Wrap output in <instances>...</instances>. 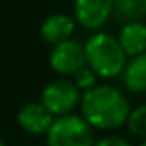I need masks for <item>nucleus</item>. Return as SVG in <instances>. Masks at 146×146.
<instances>
[{
    "label": "nucleus",
    "mask_w": 146,
    "mask_h": 146,
    "mask_svg": "<svg viewBox=\"0 0 146 146\" xmlns=\"http://www.w3.org/2000/svg\"><path fill=\"white\" fill-rule=\"evenodd\" d=\"M117 39L120 46L124 48L128 57H135L141 54H146V22H126L120 24L117 33Z\"/></svg>",
    "instance_id": "obj_9"
},
{
    "label": "nucleus",
    "mask_w": 146,
    "mask_h": 146,
    "mask_svg": "<svg viewBox=\"0 0 146 146\" xmlns=\"http://www.w3.org/2000/svg\"><path fill=\"white\" fill-rule=\"evenodd\" d=\"M72 82L76 83V87H78L82 93H85V91H89V89H93V87L98 85L100 78L91 70L89 67H83L82 70H78L74 76H72Z\"/></svg>",
    "instance_id": "obj_13"
},
{
    "label": "nucleus",
    "mask_w": 146,
    "mask_h": 146,
    "mask_svg": "<svg viewBox=\"0 0 146 146\" xmlns=\"http://www.w3.org/2000/svg\"><path fill=\"white\" fill-rule=\"evenodd\" d=\"M85 59L87 67L98 76L100 80H115L122 76L129 57L120 46L117 35L109 32H94L89 33L85 41Z\"/></svg>",
    "instance_id": "obj_2"
},
{
    "label": "nucleus",
    "mask_w": 146,
    "mask_h": 146,
    "mask_svg": "<svg viewBox=\"0 0 146 146\" xmlns=\"http://www.w3.org/2000/svg\"><path fill=\"white\" fill-rule=\"evenodd\" d=\"M82 91L76 87L72 78H59L48 82L43 87L39 94V102L54 115L56 118L67 117V115L76 113L80 109V102H82Z\"/></svg>",
    "instance_id": "obj_4"
},
{
    "label": "nucleus",
    "mask_w": 146,
    "mask_h": 146,
    "mask_svg": "<svg viewBox=\"0 0 146 146\" xmlns=\"http://www.w3.org/2000/svg\"><path fill=\"white\" fill-rule=\"evenodd\" d=\"M115 0H74L72 17L80 28L89 33L102 32L106 24L113 19Z\"/></svg>",
    "instance_id": "obj_6"
},
{
    "label": "nucleus",
    "mask_w": 146,
    "mask_h": 146,
    "mask_svg": "<svg viewBox=\"0 0 146 146\" xmlns=\"http://www.w3.org/2000/svg\"><path fill=\"white\" fill-rule=\"evenodd\" d=\"M139 146H146V139H144V141H141V144H139Z\"/></svg>",
    "instance_id": "obj_16"
},
{
    "label": "nucleus",
    "mask_w": 146,
    "mask_h": 146,
    "mask_svg": "<svg viewBox=\"0 0 146 146\" xmlns=\"http://www.w3.org/2000/svg\"><path fill=\"white\" fill-rule=\"evenodd\" d=\"M126 129L129 131V135L137 139H146V104H139L131 109L129 118L126 122Z\"/></svg>",
    "instance_id": "obj_12"
},
{
    "label": "nucleus",
    "mask_w": 146,
    "mask_h": 146,
    "mask_svg": "<svg viewBox=\"0 0 146 146\" xmlns=\"http://www.w3.org/2000/svg\"><path fill=\"white\" fill-rule=\"evenodd\" d=\"M78 28L74 17L68 13H50L43 19L39 26V37L43 43L56 46L59 43H65L68 39H74V32Z\"/></svg>",
    "instance_id": "obj_8"
},
{
    "label": "nucleus",
    "mask_w": 146,
    "mask_h": 146,
    "mask_svg": "<svg viewBox=\"0 0 146 146\" xmlns=\"http://www.w3.org/2000/svg\"><path fill=\"white\" fill-rule=\"evenodd\" d=\"M120 82L129 94H146V54L129 57Z\"/></svg>",
    "instance_id": "obj_10"
},
{
    "label": "nucleus",
    "mask_w": 146,
    "mask_h": 146,
    "mask_svg": "<svg viewBox=\"0 0 146 146\" xmlns=\"http://www.w3.org/2000/svg\"><path fill=\"white\" fill-rule=\"evenodd\" d=\"M146 19V0H115L113 21L118 24Z\"/></svg>",
    "instance_id": "obj_11"
},
{
    "label": "nucleus",
    "mask_w": 146,
    "mask_h": 146,
    "mask_svg": "<svg viewBox=\"0 0 146 146\" xmlns=\"http://www.w3.org/2000/svg\"><path fill=\"white\" fill-rule=\"evenodd\" d=\"M0 146H7V144H6V141H4L2 137H0Z\"/></svg>",
    "instance_id": "obj_15"
},
{
    "label": "nucleus",
    "mask_w": 146,
    "mask_h": 146,
    "mask_svg": "<svg viewBox=\"0 0 146 146\" xmlns=\"http://www.w3.org/2000/svg\"><path fill=\"white\" fill-rule=\"evenodd\" d=\"M15 120H17V126L26 135L46 137L48 129L52 128L54 120H56V117L39 100H30V102H24L19 107Z\"/></svg>",
    "instance_id": "obj_7"
},
{
    "label": "nucleus",
    "mask_w": 146,
    "mask_h": 146,
    "mask_svg": "<svg viewBox=\"0 0 146 146\" xmlns=\"http://www.w3.org/2000/svg\"><path fill=\"white\" fill-rule=\"evenodd\" d=\"M131 109L128 94L109 83H98L85 91L80 102V115L94 131L104 133H113L124 128Z\"/></svg>",
    "instance_id": "obj_1"
},
{
    "label": "nucleus",
    "mask_w": 146,
    "mask_h": 146,
    "mask_svg": "<svg viewBox=\"0 0 146 146\" xmlns=\"http://www.w3.org/2000/svg\"><path fill=\"white\" fill-rule=\"evenodd\" d=\"M48 65L59 78H72L78 70L87 67L83 43L78 39H68L52 46L48 54Z\"/></svg>",
    "instance_id": "obj_5"
},
{
    "label": "nucleus",
    "mask_w": 146,
    "mask_h": 146,
    "mask_svg": "<svg viewBox=\"0 0 146 146\" xmlns=\"http://www.w3.org/2000/svg\"><path fill=\"white\" fill-rule=\"evenodd\" d=\"M94 129L80 113L59 117L44 137V146H94Z\"/></svg>",
    "instance_id": "obj_3"
},
{
    "label": "nucleus",
    "mask_w": 146,
    "mask_h": 146,
    "mask_svg": "<svg viewBox=\"0 0 146 146\" xmlns=\"http://www.w3.org/2000/svg\"><path fill=\"white\" fill-rule=\"evenodd\" d=\"M94 146H133L126 137L122 135H115V133H107V135L96 139Z\"/></svg>",
    "instance_id": "obj_14"
}]
</instances>
